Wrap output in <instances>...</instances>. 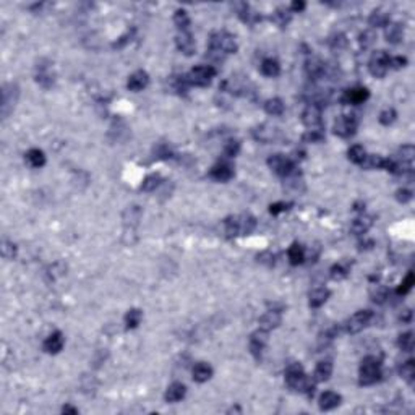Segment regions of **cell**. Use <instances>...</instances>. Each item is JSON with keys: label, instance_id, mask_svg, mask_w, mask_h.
<instances>
[{"label": "cell", "instance_id": "cell-1", "mask_svg": "<svg viewBox=\"0 0 415 415\" xmlns=\"http://www.w3.org/2000/svg\"><path fill=\"white\" fill-rule=\"evenodd\" d=\"M286 383L290 389L300 391L311 397L315 394V379H310L300 363H290L286 368Z\"/></svg>", "mask_w": 415, "mask_h": 415}, {"label": "cell", "instance_id": "cell-2", "mask_svg": "<svg viewBox=\"0 0 415 415\" xmlns=\"http://www.w3.org/2000/svg\"><path fill=\"white\" fill-rule=\"evenodd\" d=\"M239 49L235 38L227 31H218L210 38V55H216L218 59L224 57V55L235 54Z\"/></svg>", "mask_w": 415, "mask_h": 415}, {"label": "cell", "instance_id": "cell-3", "mask_svg": "<svg viewBox=\"0 0 415 415\" xmlns=\"http://www.w3.org/2000/svg\"><path fill=\"white\" fill-rule=\"evenodd\" d=\"M381 376L383 373H381V362H379V358L373 355L365 357L360 363V378H358V383L362 386H370L379 381Z\"/></svg>", "mask_w": 415, "mask_h": 415}, {"label": "cell", "instance_id": "cell-4", "mask_svg": "<svg viewBox=\"0 0 415 415\" xmlns=\"http://www.w3.org/2000/svg\"><path fill=\"white\" fill-rule=\"evenodd\" d=\"M188 77L190 85H195L199 88L208 86L213 81V78L216 77V68L213 65H198L193 70L186 75Z\"/></svg>", "mask_w": 415, "mask_h": 415}, {"label": "cell", "instance_id": "cell-5", "mask_svg": "<svg viewBox=\"0 0 415 415\" xmlns=\"http://www.w3.org/2000/svg\"><path fill=\"white\" fill-rule=\"evenodd\" d=\"M389 60H391V55L386 51H376L368 62L370 73L375 78H383L389 70Z\"/></svg>", "mask_w": 415, "mask_h": 415}, {"label": "cell", "instance_id": "cell-6", "mask_svg": "<svg viewBox=\"0 0 415 415\" xmlns=\"http://www.w3.org/2000/svg\"><path fill=\"white\" fill-rule=\"evenodd\" d=\"M268 165L271 167L274 174L281 177H289L295 172V164L290 157H286L284 154H273L268 159Z\"/></svg>", "mask_w": 415, "mask_h": 415}, {"label": "cell", "instance_id": "cell-7", "mask_svg": "<svg viewBox=\"0 0 415 415\" xmlns=\"http://www.w3.org/2000/svg\"><path fill=\"white\" fill-rule=\"evenodd\" d=\"M357 125H358V120L355 115H339L336 122H334V133L341 138H349V136H354L355 131H357Z\"/></svg>", "mask_w": 415, "mask_h": 415}, {"label": "cell", "instance_id": "cell-8", "mask_svg": "<svg viewBox=\"0 0 415 415\" xmlns=\"http://www.w3.org/2000/svg\"><path fill=\"white\" fill-rule=\"evenodd\" d=\"M373 318V313L370 310H360L355 315H352L347 321H345V331L349 334H357L360 333L363 328H366L370 324Z\"/></svg>", "mask_w": 415, "mask_h": 415}, {"label": "cell", "instance_id": "cell-9", "mask_svg": "<svg viewBox=\"0 0 415 415\" xmlns=\"http://www.w3.org/2000/svg\"><path fill=\"white\" fill-rule=\"evenodd\" d=\"M36 83L39 86H43L44 89H49L54 86L55 83V75L52 72V65L51 62L47 60H41L38 67H36Z\"/></svg>", "mask_w": 415, "mask_h": 415}, {"label": "cell", "instance_id": "cell-10", "mask_svg": "<svg viewBox=\"0 0 415 415\" xmlns=\"http://www.w3.org/2000/svg\"><path fill=\"white\" fill-rule=\"evenodd\" d=\"M18 99V86L10 83V85H5L4 86V91H2V115L4 119L10 115V112L15 107V102Z\"/></svg>", "mask_w": 415, "mask_h": 415}, {"label": "cell", "instance_id": "cell-11", "mask_svg": "<svg viewBox=\"0 0 415 415\" xmlns=\"http://www.w3.org/2000/svg\"><path fill=\"white\" fill-rule=\"evenodd\" d=\"M266 344H268V331H263V329L255 331L250 336V341H248V347H250L252 355L260 358L263 350L266 347Z\"/></svg>", "mask_w": 415, "mask_h": 415}, {"label": "cell", "instance_id": "cell-12", "mask_svg": "<svg viewBox=\"0 0 415 415\" xmlns=\"http://www.w3.org/2000/svg\"><path fill=\"white\" fill-rule=\"evenodd\" d=\"M302 122L311 130L318 128L321 125V107L316 106V104H308L302 114Z\"/></svg>", "mask_w": 415, "mask_h": 415}, {"label": "cell", "instance_id": "cell-13", "mask_svg": "<svg viewBox=\"0 0 415 415\" xmlns=\"http://www.w3.org/2000/svg\"><path fill=\"white\" fill-rule=\"evenodd\" d=\"M370 98V91L366 88H352L344 91L341 102L344 104H362Z\"/></svg>", "mask_w": 415, "mask_h": 415}, {"label": "cell", "instance_id": "cell-14", "mask_svg": "<svg viewBox=\"0 0 415 415\" xmlns=\"http://www.w3.org/2000/svg\"><path fill=\"white\" fill-rule=\"evenodd\" d=\"M64 344H65V337L64 334L60 333V331H55L51 336L46 337V341L43 344L44 350L47 354H59V352L64 349Z\"/></svg>", "mask_w": 415, "mask_h": 415}, {"label": "cell", "instance_id": "cell-15", "mask_svg": "<svg viewBox=\"0 0 415 415\" xmlns=\"http://www.w3.org/2000/svg\"><path fill=\"white\" fill-rule=\"evenodd\" d=\"M148 83H149V77H148V73L144 72V70H138L135 73H131L130 77H128V81H127V88L130 89V91H141V89H144L148 86Z\"/></svg>", "mask_w": 415, "mask_h": 415}, {"label": "cell", "instance_id": "cell-16", "mask_svg": "<svg viewBox=\"0 0 415 415\" xmlns=\"http://www.w3.org/2000/svg\"><path fill=\"white\" fill-rule=\"evenodd\" d=\"M305 72L311 80L323 78L324 73H326V65H324V62L320 60L318 57H311L305 64Z\"/></svg>", "mask_w": 415, "mask_h": 415}, {"label": "cell", "instance_id": "cell-17", "mask_svg": "<svg viewBox=\"0 0 415 415\" xmlns=\"http://www.w3.org/2000/svg\"><path fill=\"white\" fill-rule=\"evenodd\" d=\"M210 177L214 178V180H218V182H227L234 177V169H232L231 164L219 162L210 170Z\"/></svg>", "mask_w": 415, "mask_h": 415}, {"label": "cell", "instance_id": "cell-18", "mask_svg": "<svg viewBox=\"0 0 415 415\" xmlns=\"http://www.w3.org/2000/svg\"><path fill=\"white\" fill-rule=\"evenodd\" d=\"M281 311L278 310H269L266 311L265 315L260 318V329L263 331H271V329H276L281 324Z\"/></svg>", "mask_w": 415, "mask_h": 415}, {"label": "cell", "instance_id": "cell-19", "mask_svg": "<svg viewBox=\"0 0 415 415\" xmlns=\"http://www.w3.org/2000/svg\"><path fill=\"white\" fill-rule=\"evenodd\" d=\"M175 44H177V49L185 55H191L196 49L195 41H193V36L188 31H180V34L175 38Z\"/></svg>", "mask_w": 415, "mask_h": 415}, {"label": "cell", "instance_id": "cell-20", "mask_svg": "<svg viewBox=\"0 0 415 415\" xmlns=\"http://www.w3.org/2000/svg\"><path fill=\"white\" fill-rule=\"evenodd\" d=\"M235 221H237V229H239V235H248L255 231L257 227V219H255L250 213H244L240 216H235Z\"/></svg>", "mask_w": 415, "mask_h": 415}, {"label": "cell", "instance_id": "cell-21", "mask_svg": "<svg viewBox=\"0 0 415 415\" xmlns=\"http://www.w3.org/2000/svg\"><path fill=\"white\" fill-rule=\"evenodd\" d=\"M341 400H342V397L339 396L337 392L326 391V392H323L320 397V409L321 410H333L341 404Z\"/></svg>", "mask_w": 415, "mask_h": 415}, {"label": "cell", "instance_id": "cell-22", "mask_svg": "<svg viewBox=\"0 0 415 415\" xmlns=\"http://www.w3.org/2000/svg\"><path fill=\"white\" fill-rule=\"evenodd\" d=\"M276 135H278V128H274L271 125H260L253 130V136L261 143H271L276 138Z\"/></svg>", "mask_w": 415, "mask_h": 415}, {"label": "cell", "instance_id": "cell-23", "mask_svg": "<svg viewBox=\"0 0 415 415\" xmlns=\"http://www.w3.org/2000/svg\"><path fill=\"white\" fill-rule=\"evenodd\" d=\"M185 394H186V388H185V384L182 383H172L167 391H165L164 394V397L167 402H178V400H182L185 397Z\"/></svg>", "mask_w": 415, "mask_h": 415}, {"label": "cell", "instance_id": "cell-24", "mask_svg": "<svg viewBox=\"0 0 415 415\" xmlns=\"http://www.w3.org/2000/svg\"><path fill=\"white\" fill-rule=\"evenodd\" d=\"M211 376H213L211 365L199 362L193 366V379H195L196 383H206L208 379H211Z\"/></svg>", "mask_w": 415, "mask_h": 415}, {"label": "cell", "instance_id": "cell-25", "mask_svg": "<svg viewBox=\"0 0 415 415\" xmlns=\"http://www.w3.org/2000/svg\"><path fill=\"white\" fill-rule=\"evenodd\" d=\"M329 289L326 287H320V289H315L313 292L310 294V307L313 308H320L321 305L326 303V300L329 299Z\"/></svg>", "mask_w": 415, "mask_h": 415}, {"label": "cell", "instance_id": "cell-26", "mask_svg": "<svg viewBox=\"0 0 415 415\" xmlns=\"http://www.w3.org/2000/svg\"><path fill=\"white\" fill-rule=\"evenodd\" d=\"M25 159H26V162L30 167L33 169H39V167H43V165L46 164V156L44 153L41 149H30L28 153L25 154Z\"/></svg>", "mask_w": 415, "mask_h": 415}, {"label": "cell", "instance_id": "cell-27", "mask_svg": "<svg viewBox=\"0 0 415 415\" xmlns=\"http://www.w3.org/2000/svg\"><path fill=\"white\" fill-rule=\"evenodd\" d=\"M333 375V363L329 360H324V362H320L316 365L315 368V375H313V379L315 381H328Z\"/></svg>", "mask_w": 415, "mask_h": 415}, {"label": "cell", "instance_id": "cell-28", "mask_svg": "<svg viewBox=\"0 0 415 415\" xmlns=\"http://www.w3.org/2000/svg\"><path fill=\"white\" fill-rule=\"evenodd\" d=\"M373 226V218L370 216H360L357 218L354 223L350 226V231L354 232L355 235H363L370 231V227Z\"/></svg>", "mask_w": 415, "mask_h": 415}, {"label": "cell", "instance_id": "cell-29", "mask_svg": "<svg viewBox=\"0 0 415 415\" xmlns=\"http://www.w3.org/2000/svg\"><path fill=\"white\" fill-rule=\"evenodd\" d=\"M386 41L391 44H399L400 41H402V36H404V31H402V26L399 23H391L386 26Z\"/></svg>", "mask_w": 415, "mask_h": 415}, {"label": "cell", "instance_id": "cell-30", "mask_svg": "<svg viewBox=\"0 0 415 415\" xmlns=\"http://www.w3.org/2000/svg\"><path fill=\"white\" fill-rule=\"evenodd\" d=\"M287 257H289V261L290 265H302L303 261H305V248H303L300 244H292L287 252Z\"/></svg>", "mask_w": 415, "mask_h": 415}, {"label": "cell", "instance_id": "cell-31", "mask_svg": "<svg viewBox=\"0 0 415 415\" xmlns=\"http://www.w3.org/2000/svg\"><path fill=\"white\" fill-rule=\"evenodd\" d=\"M261 73L265 75V77L274 78L281 73V65L278 64V60H274V59H265L261 62Z\"/></svg>", "mask_w": 415, "mask_h": 415}, {"label": "cell", "instance_id": "cell-32", "mask_svg": "<svg viewBox=\"0 0 415 415\" xmlns=\"http://www.w3.org/2000/svg\"><path fill=\"white\" fill-rule=\"evenodd\" d=\"M284 102H282V99L279 98H273V99H268L265 102V110H266V114L269 115H273V117H279L284 114Z\"/></svg>", "mask_w": 415, "mask_h": 415}, {"label": "cell", "instance_id": "cell-33", "mask_svg": "<svg viewBox=\"0 0 415 415\" xmlns=\"http://www.w3.org/2000/svg\"><path fill=\"white\" fill-rule=\"evenodd\" d=\"M370 297H371V300L378 303V305H381V303H384L386 300H388V297H389V290L386 286L383 284H376V286H373L371 290H370Z\"/></svg>", "mask_w": 415, "mask_h": 415}, {"label": "cell", "instance_id": "cell-34", "mask_svg": "<svg viewBox=\"0 0 415 415\" xmlns=\"http://www.w3.org/2000/svg\"><path fill=\"white\" fill-rule=\"evenodd\" d=\"M368 23L373 28L388 26L389 25V15L386 12H383V10H373L370 18H368Z\"/></svg>", "mask_w": 415, "mask_h": 415}, {"label": "cell", "instance_id": "cell-35", "mask_svg": "<svg viewBox=\"0 0 415 415\" xmlns=\"http://www.w3.org/2000/svg\"><path fill=\"white\" fill-rule=\"evenodd\" d=\"M290 18H292V12H290L289 9H284V7H281V9H278L274 12V15H273V22L281 26V28H284L289 25L290 22Z\"/></svg>", "mask_w": 415, "mask_h": 415}, {"label": "cell", "instance_id": "cell-36", "mask_svg": "<svg viewBox=\"0 0 415 415\" xmlns=\"http://www.w3.org/2000/svg\"><path fill=\"white\" fill-rule=\"evenodd\" d=\"M413 156H415V148L412 146V144H405V146H402V148L399 149L396 159H397L399 162L405 164V165H412Z\"/></svg>", "mask_w": 415, "mask_h": 415}, {"label": "cell", "instance_id": "cell-37", "mask_svg": "<svg viewBox=\"0 0 415 415\" xmlns=\"http://www.w3.org/2000/svg\"><path fill=\"white\" fill-rule=\"evenodd\" d=\"M141 318H143L141 310H138V308H131V310H128V313L125 315L127 329H135V328L138 326V324L141 323Z\"/></svg>", "mask_w": 415, "mask_h": 415}, {"label": "cell", "instance_id": "cell-38", "mask_svg": "<svg viewBox=\"0 0 415 415\" xmlns=\"http://www.w3.org/2000/svg\"><path fill=\"white\" fill-rule=\"evenodd\" d=\"M360 165L365 169H383L384 167V157L378 156V154L365 156L363 162Z\"/></svg>", "mask_w": 415, "mask_h": 415}, {"label": "cell", "instance_id": "cell-39", "mask_svg": "<svg viewBox=\"0 0 415 415\" xmlns=\"http://www.w3.org/2000/svg\"><path fill=\"white\" fill-rule=\"evenodd\" d=\"M174 23H175V26H177L180 31H188V26H190L188 13H186L185 10H182V9H178V10L174 13Z\"/></svg>", "mask_w": 415, "mask_h": 415}, {"label": "cell", "instance_id": "cell-40", "mask_svg": "<svg viewBox=\"0 0 415 415\" xmlns=\"http://www.w3.org/2000/svg\"><path fill=\"white\" fill-rule=\"evenodd\" d=\"M365 149L363 146H360V144H354L349 151H347V157H349V161L350 162H354V164H362L363 162V159H365Z\"/></svg>", "mask_w": 415, "mask_h": 415}, {"label": "cell", "instance_id": "cell-41", "mask_svg": "<svg viewBox=\"0 0 415 415\" xmlns=\"http://www.w3.org/2000/svg\"><path fill=\"white\" fill-rule=\"evenodd\" d=\"M400 376H402L407 383H412L413 381V378H415V362L412 360V358H409L402 366H400Z\"/></svg>", "mask_w": 415, "mask_h": 415}, {"label": "cell", "instance_id": "cell-42", "mask_svg": "<svg viewBox=\"0 0 415 415\" xmlns=\"http://www.w3.org/2000/svg\"><path fill=\"white\" fill-rule=\"evenodd\" d=\"M397 345H399V349L404 350V352H412L413 350V334L410 333V331H407V333L400 334L397 337Z\"/></svg>", "mask_w": 415, "mask_h": 415}, {"label": "cell", "instance_id": "cell-43", "mask_svg": "<svg viewBox=\"0 0 415 415\" xmlns=\"http://www.w3.org/2000/svg\"><path fill=\"white\" fill-rule=\"evenodd\" d=\"M349 266L347 265H344V263H337V265H334L333 268H331V278L336 279V281H341L344 278H347V274H349Z\"/></svg>", "mask_w": 415, "mask_h": 415}, {"label": "cell", "instance_id": "cell-44", "mask_svg": "<svg viewBox=\"0 0 415 415\" xmlns=\"http://www.w3.org/2000/svg\"><path fill=\"white\" fill-rule=\"evenodd\" d=\"M305 143H321L324 140V133L320 130V128H315V130H308L305 135L302 138Z\"/></svg>", "mask_w": 415, "mask_h": 415}, {"label": "cell", "instance_id": "cell-45", "mask_svg": "<svg viewBox=\"0 0 415 415\" xmlns=\"http://www.w3.org/2000/svg\"><path fill=\"white\" fill-rule=\"evenodd\" d=\"M413 282H415V278H413V273H407L405 276V279L400 282V286L397 287V295H405L407 292H410V289L413 286Z\"/></svg>", "mask_w": 415, "mask_h": 415}, {"label": "cell", "instance_id": "cell-46", "mask_svg": "<svg viewBox=\"0 0 415 415\" xmlns=\"http://www.w3.org/2000/svg\"><path fill=\"white\" fill-rule=\"evenodd\" d=\"M159 183H161V177L156 175V174H153V175H148L146 178H144L141 188H143L144 191H154V190L157 188V186H159Z\"/></svg>", "mask_w": 415, "mask_h": 415}, {"label": "cell", "instance_id": "cell-47", "mask_svg": "<svg viewBox=\"0 0 415 415\" xmlns=\"http://www.w3.org/2000/svg\"><path fill=\"white\" fill-rule=\"evenodd\" d=\"M329 46L333 47L334 51L344 49V47L347 46V39H345L344 34H334V36L329 38Z\"/></svg>", "mask_w": 415, "mask_h": 415}, {"label": "cell", "instance_id": "cell-48", "mask_svg": "<svg viewBox=\"0 0 415 415\" xmlns=\"http://www.w3.org/2000/svg\"><path fill=\"white\" fill-rule=\"evenodd\" d=\"M396 117H397L396 110L386 109V110H383L381 114H379V123H381V125H391V123L396 120Z\"/></svg>", "mask_w": 415, "mask_h": 415}, {"label": "cell", "instance_id": "cell-49", "mask_svg": "<svg viewBox=\"0 0 415 415\" xmlns=\"http://www.w3.org/2000/svg\"><path fill=\"white\" fill-rule=\"evenodd\" d=\"M2 253L7 260H13L17 257V245L13 244V242H9L5 240L4 242V247H2Z\"/></svg>", "mask_w": 415, "mask_h": 415}, {"label": "cell", "instance_id": "cell-50", "mask_svg": "<svg viewBox=\"0 0 415 415\" xmlns=\"http://www.w3.org/2000/svg\"><path fill=\"white\" fill-rule=\"evenodd\" d=\"M239 151H240V143H239V141L231 140V141H227V143H226V146H224V154H226L227 157H234V156H237V154H239Z\"/></svg>", "mask_w": 415, "mask_h": 415}, {"label": "cell", "instance_id": "cell-51", "mask_svg": "<svg viewBox=\"0 0 415 415\" xmlns=\"http://www.w3.org/2000/svg\"><path fill=\"white\" fill-rule=\"evenodd\" d=\"M375 39H376V36L373 31H363L360 34V38H358V43H360L362 47H370L373 43H375Z\"/></svg>", "mask_w": 415, "mask_h": 415}, {"label": "cell", "instance_id": "cell-52", "mask_svg": "<svg viewBox=\"0 0 415 415\" xmlns=\"http://www.w3.org/2000/svg\"><path fill=\"white\" fill-rule=\"evenodd\" d=\"M396 199L399 203H409L412 199V191L407 188H400L396 191Z\"/></svg>", "mask_w": 415, "mask_h": 415}, {"label": "cell", "instance_id": "cell-53", "mask_svg": "<svg viewBox=\"0 0 415 415\" xmlns=\"http://www.w3.org/2000/svg\"><path fill=\"white\" fill-rule=\"evenodd\" d=\"M287 210H289V204L287 203H282V201L274 203V204L269 206V213H271L273 216H276V214H279V213H284Z\"/></svg>", "mask_w": 415, "mask_h": 415}, {"label": "cell", "instance_id": "cell-54", "mask_svg": "<svg viewBox=\"0 0 415 415\" xmlns=\"http://www.w3.org/2000/svg\"><path fill=\"white\" fill-rule=\"evenodd\" d=\"M407 65V59L405 57H391L389 60V68H396V70H399V68H402Z\"/></svg>", "mask_w": 415, "mask_h": 415}, {"label": "cell", "instance_id": "cell-55", "mask_svg": "<svg viewBox=\"0 0 415 415\" xmlns=\"http://www.w3.org/2000/svg\"><path fill=\"white\" fill-rule=\"evenodd\" d=\"M156 153H157V156H159V157H162V159L172 157V149L167 146V144H161V146H157Z\"/></svg>", "mask_w": 415, "mask_h": 415}, {"label": "cell", "instance_id": "cell-56", "mask_svg": "<svg viewBox=\"0 0 415 415\" xmlns=\"http://www.w3.org/2000/svg\"><path fill=\"white\" fill-rule=\"evenodd\" d=\"M258 261L271 266V265H274V255H273L271 252H265V253L258 255Z\"/></svg>", "mask_w": 415, "mask_h": 415}, {"label": "cell", "instance_id": "cell-57", "mask_svg": "<svg viewBox=\"0 0 415 415\" xmlns=\"http://www.w3.org/2000/svg\"><path fill=\"white\" fill-rule=\"evenodd\" d=\"M290 12H302V10H305V2H294L292 5H290Z\"/></svg>", "mask_w": 415, "mask_h": 415}, {"label": "cell", "instance_id": "cell-58", "mask_svg": "<svg viewBox=\"0 0 415 415\" xmlns=\"http://www.w3.org/2000/svg\"><path fill=\"white\" fill-rule=\"evenodd\" d=\"M410 316H412V311H410V310H405V311H404V316L400 315V320L407 323V321H410Z\"/></svg>", "mask_w": 415, "mask_h": 415}, {"label": "cell", "instance_id": "cell-59", "mask_svg": "<svg viewBox=\"0 0 415 415\" xmlns=\"http://www.w3.org/2000/svg\"><path fill=\"white\" fill-rule=\"evenodd\" d=\"M62 412H64V413H77L78 410L73 409V407H70V405H65L64 409H62Z\"/></svg>", "mask_w": 415, "mask_h": 415}]
</instances>
